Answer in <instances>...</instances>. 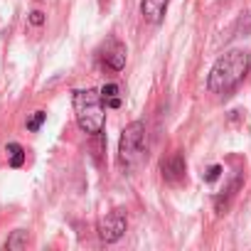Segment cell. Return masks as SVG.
<instances>
[{
	"label": "cell",
	"mask_w": 251,
	"mask_h": 251,
	"mask_svg": "<svg viewBox=\"0 0 251 251\" xmlns=\"http://www.w3.org/2000/svg\"><path fill=\"white\" fill-rule=\"evenodd\" d=\"M126 231V217L121 212H108L106 217L99 219V236L103 241H118Z\"/></svg>",
	"instance_id": "obj_4"
},
{
	"label": "cell",
	"mask_w": 251,
	"mask_h": 251,
	"mask_svg": "<svg viewBox=\"0 0 251 251\" xmlns=\"http://www.w3.org/2000/svg\"><path fill=\"white\" fill-rule=\"evenodd\" d=\"M165 10H168V0H141V15L153 25L163 20Z\"/></svg>",
	"instance_id": "obj_7"
},
{
	"label": "cell",
	"mask_w": 251,
	"mask_h": 251,
	"mask_svg": "<svg viewBox=\"0 0 251 251\" xmlns=\"http://www.w3.org/2000/svg\"><path fill=\"white\" fill-rule=\"evenodd\" d=\"M103 62L113 69V72H121L123 69V64H126V45H121L118 40H106V45H103Z\"/></svg>",
	"instance_id": "obj_5"
},
{
	"label": "cell",
	"mask_w": 251,
	"mask_h": 251,
	"mask_svg": "<svg viewBox=\"0 0 251 251\" xmlns=\"http://www.w3.org/2000/svg\"><path fill=\"white\" fill-rule=\"evenodd\" d=\"M219 175H222V168H219V165H214V168H209V170H207L204 180H207V182H214V180H217Z\"/></svg>",
	"instance_id": "obj_12"
},
{
	"label": "cell",
	"mask_w": 251,
	"mask_h": 251,
	"mask_svg": "<svg viewBox=\"0 0 251 251\" xmlns=\"http://www.w3.org/2000/svg\"><path fill=\"white\" fill-rule=\"evenodd\" d=\"M30 23H32V25H35V27H40V25H42V23H45V15H42V13H40V10H35V13H32V15H30Z\"/></svg>",
	"instance_id": "obj_13"
},
{
	"label": "cell",
	"mask_w": 251,
	"mask_h": 251,
	"mask_svg": "<svg viewBox=\"0 0 251 251\" xmlns=\"http://www.w3.org/2000/svg\"><path fill=\"white\" fill-rule=\"evenodd\" d=\"M246 72H249V54L241 50L226 52L224 57H219L214 62L209 79H207V86L214 94H229L231 89H236L244 81Z\"/></svg>",
	"instance_id": "obj_1"
},
{
	"label": "cell",
	"mask_w": 251,
	"mask_h": 251,
	"mask_svg": "<svg viewBox=\"0 0 251 251\" xmlns=\"http://www.w3.org/2000/svg\"><path fill=\"white\" fill-rule=\"evenodd\" d=\"M27 241H30V236H27V231H23V229H18V231H13V236L8 239V249H13V251H18V249H25L27 246Z\"/></svg>",
	"instance_id": "obj_9"
},
{
	"label": "cell",
	"mask_w": 251,
	"mask_h": 251,
	"mask_svg": "<svg viewBox=\"0 0 251 251\" xmlns=\"http://www.w3.org/2000/svg\"><path fill=\"white\" fill-rule=\"evenodd\" d=\"M45 118H47V113L45 111H35L30 118H27V131H32V133H37L40 128H42V123H45Z\"/></svg>",
	"instance_id": "obj_11"
},
{
	"label": "cell",
	"mask_w": 251,
	"mask_h": 251,
	"mask_svg": "<svg viewBox=\"0 0 251 251\" xmlns=\"http://www.w3.org/2000/svg\"><path fill=\"white\" fill-rule=\"evenodd\" d=\"M101 96H103V103L108 108H118L121 106V99H118V84H106L101 89Z\"/></svg>",
	"instance_id": "obj_8"
},
{
	"label": "cell",
	"mask_w": 251,
	"mask_h": 251,
	"mask_svg": "<svg viewBox=\"0 0 251 251\" xmlns=\"http://www.w3.org/2000/svg\"><path fill=\"white\" fill-rule=\"evenodd\" d=\"M146 160V126L133 121L123 128L118 141V163L126 170H136Z\"/></svg>",
	"instance_id": "obj_3"
},
{
	"label": "cell",
	"mask_w": 251,
	"mask_h": 251,
	"mask_svg": "<svg viewBox=\"0 0 251 251\" xmlns=\"http://www.w3.org/2000/svg\"><path fill=\"white\" fill-rule=\"evenodd\" d=\"M8 155H10V165H13V168H23V163H25V151H23V146L10 143V146H8Z\"/></svg>",
	"instance_id": "obj_10"
},
{
	"label": "cell",
	"mask_w": 251,
	"mask_h": 251,
	"mask_svg": "<svg viewBox=\"0 0 251 251\" xmlns=\"http://www.w3.org/2000/svg\"><path fill=\"white\" fill-rule=\"evenodd\" d=\"M74 113L79 128L96 136L103 128L106 111H103V96L96 89H79L74 91Z\"/></svg>",
	"instance_id": "obj_2"
},
{
	"label": "cell",
	"mask_w": 251,
	"mask_h": 251,
	"mask_svg": "<svg viewBox=\"0 0 251 251\" xmlns=\"http://www.w3.org/2000/svg\"><path fill=\"white\" fill-rule=\"evenodd\" d=\"M160 170H163V177H165L168 182H173V185L180 182V180L185 177V160H182V155H180V153H173L170 158L163 160Z\"/></svg>",
	"instance_id": "obj_6"
}]
</instances>
